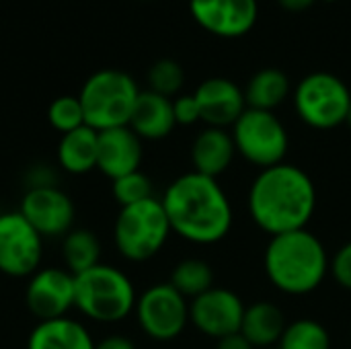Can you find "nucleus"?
Masks as SVG:
<instances>
[{"mask_svg":"<svg viewBox=\"0 0 351 349\" xmlns=\"http://www.w3.org/2000/svg\"><path fill=\"white\" fill-rule=\"evenodd\" d=\"M171 230L195 245L220 243L232 228V206L218 179L202 173L177 177L162 195Z\"/></svg>","mask_w":351,"mask_h":349,"instance_id":"obj_1","label":"nucleus"},{"mask_svg":"<svg viewBox=\"0 0 351 349\" xmlns=\"http://www.w3.org/2000/svg\"><path fill=\"white\" fill-rule=\"evenodd\" d=\"M315 210L317 187L296 165L282 163L263 169L251 183L249 214L269 237L306 228Z\"/></svg>","mask_w":351,"mask_h":349,"instance_id":"obj_2","label":"nucleus"},{"mask_svg":"<svg viewBox=\"0 0 351 349\" xmlns=\"http://www.w3.org/2000/svg\"><path fill=\"white\" fill-rule=\"evenodd\" d=\"M329 263L325 245L308 228L269 237L263 255L269 282L290 296L315 292L329 274Z\"/></svg>","mask_w":351,"mask_h":349,"instance_id":"obj_3","label":"nucleus"},{"mask_svg":"<svg viewBox=\"0 0 351 349\" xmlns=\"http://www.w3.org/2000/svg\"><path fill=\"white\" fill-rule=\"evenodd\" d=\"M140 88L136 80L121 70H99L86 78L78 95L84 123L97 132L130 125Z\"/></svg>","mask_w":351,"mask_h":349,"instance_id":"obj_4","label":"nucleus"},{"mask_svg":"<svg viewBox=\"0 0 351 349\" xmlns=\"http://www.w3.org/2000/svg\"><path fill=\"white\" fill-rule=\"evenodd\" d=\"M74 306L97 323L123 321L136 309V290L130 278L111 265H95L74 276Z\"/></svg>","mask_w":351,"mask_h":349,"instance_id":"obj_5","label":"nucleus"},{"mask_svg":"<svg viewBox=\"0 0 351 349\" xmlns=\"http://www.w3.org/2000/svg\"><path fill=\"white\" fill-rule=\"evenodd\" d=\"M171 232L162 202L156 197L121 208L113 226L117 251L128 261L138 263L152 259L165 247Z\"/></svg>","mask_w":351,"mask_h":349,"instance_id":"obj_6","label":"nucleus"},{"mask_svg":"<svg viewBox=\"0 0 351 349\" xmlns=\"http://www.w3.org/2000/svg\"><path fill=\"white\" fill-rule=\"evenodd\" d=\"M350 107L348 84L331 72H313L294 88V109L315 130H333L346 123Z\"/></svg>","mask_w":351,"mask_h":349,"instance_id":"obj_7","label":"nucleus"},{"mask_svg":"<svg viewBox=\"0 0 351 349\" xmlns=\"http://www.w3.org/2000/svg\"><path fill=\"white\" fill-rule=\"evenodd\" d=\"M237 152L253 167L269 169L286 163L290 138L286 125L274 111L249 109L232 125Z\"/></svg>","mask_w":351,"mask_h":349,"instance_id":"obj_8","label":"nucleus"},{"mask_svg":"<svg viewBox=\"0 0 351 349\" xmlns=\"http://www.w3.org/2000/svg\"><path fill=\"white\" fill-rule=\"evenodd\" d=\"M136 317L142 331L156 341L179 337L189 323V304L169 282L148 288L136 300Z\"/></svg>","mask_w":351,"mask_h":349,"instance_id":"obj_9","label":"nucleus"},{"mask_svg":"<svg viewBox=\"0 0 351 349\" xmlns=\"http://www.w3.org/2000/svg\"><path fill=\"white\" fill-rule=\"evenodd\" d=\"M43 237L21 212L0 214V272L12 278H29L39 269Z\"/></svg>","mask_w":351,"mask_h":349,"instance_id":"obj_10","label":"nucleus"},{"mask_svg":"<svg viewBox=\"0 0 351 349\" xmlns=\"http://www.w3.org/2000/svg\"><path fill=\"white\" fill-rule=\"evenodd\" d=\"M245 309L247 306L237 292L228 288H212L189 302V321L199 333L218 341L241 331Z\"/></svg>","mask_w":351,"mask_h":349,"instance_id":"obj_11","label":"nucleus"},{"mask_svg":"<svg viewBox=\"0 0 351 349\" xmlns=\"http://www.w3.org/2000/svg\"><path fill=\"white\" fill-rule=\"evenodd\" d=\"M189 10L195 23L222 39L247 35L259 16L257 0H189Z\"/></svg>","mask_w":351,"mask_h":349,"instance_id":"obj_12","label":"nucleus"},{"mask_svg":"<svg viewBox=\"0 0 351 349\" xmlns=\"http://www.w3.org/2000/svg\"><path fill=\"white\" fill-rule=\"evenodd\" d=\"M74 294L76 284L68 269L45 267L31 276L25 300L31 315H35L41 323L66 317V313L74 306Z\"/></svg>","mask_w":351,"mask_h":349,"instance_id":"obj_13","label":"nucleus"},{"mask_svg":"<svg viewBox=\"0 0 351 349\" xmlns=\"http://www.w3.org/2000/svg\"><path fill=\"white\" fill-rule=\"evenodd\" d=\"M19 212L43 239L66 237L72 230L74 204L58 185L27 189Z\"/></svg>","mask_w":351,"mask_h":349,"instance_id":"obj_14","label":"nucleus"},{"mask_svg":"<svg viewBox=\"0 0 351 349\" xmlns=\"http://www.w3.org/2000/svg\"><path fill=\"white\" fill-rule=\"evenodd\" d=\"M193 95L202 111V121H206L208 128H232L247 111L245 91L228 78H208Z\"/></svg>","mask_w":351,"mask_h":349,"instance_id":"obj_15","label":"nucleus"},{"mask_svg":"<svg viewBox=\"0 0 351 349\" xmlns=\"http://www.w3.org/2000/svg\"><path fill=\"white\" fill-rule=\"evenodd\" d=\"M140 163H142V138L130 125L99 132L97 169L105 177L113 181L128 173L140 171Z\"/></svg>","mask_w":351,"mask_h":349,"instance_id":"obj_16","label":"nucleus"},{"mask_svg":"<svg viewBox=\"0 0 351 349\" xmlns=\"http://www.w3.org/2000/svg\"><path fill=\"white\" fill-rule=\"evenodd\" d=\"M237 154L232 134L224 128H206L199 132L191 144V163L193 171L206 177L218 179L228 171Z\"/></svg>","mask_w":351,"mask_h":349,"instance_id":"obj_17","label":"nucleus"},{"mask_svg":"<svg viewBox=\"0 0 351 349\" xmlns=\"http://www.w3.org/2000/svg\"><path fill=\"white\" fill-rule=\"evenodd\" d=\"M175 125L173 99L152 91H140L130 117V128L142 140H162L175 130Z\"/></svg>","mask_w":351,"mask_h":349,"instance_id":"obj_18","label":"nucleus"},{"mask_svg":"<svg viewBox=\"0 0 351 349\" xmlns=\"http://www.w3.org/2000/svg\"><path fill=\"white\" fill-rule=\"evenodd\" d=\"M27 349H95L88 331L74 319L41 321L29 335Z\"/></svg>","mask_w":351,"mask_h":349,"instance_id":"obj_19","label":"nucleus"},{"mask_svg":"<svg viewBox=\"0 0 351 349\" xmlns=\"http://www.w3.org/2000/svg\"><path fill=\"white\" fill-rule=\"evenodd\" d=\"M97 148L99 132L82 125L60 138L58 144V165L72 175H84L97 169Z\"/></svg>","mask_w":351,"mask_h":349,"instance_id":"obj_20","label":"nucleus"},{"mask_svg":"<svg viewBox=\"0 0 351 349\" xmlns=\"http://www.w3.org/2000/svg\"><path fill=\"white\" fill-rule=\"evenodd\" d=\"M288 323L282 309L274 302H255L245 309L241 333L255 348H269L280 344Z\"/></svg>","mask_w":351,"mask_h":349,"instance_id":"obj_21","label":"nucleus"},{"mask_svg":"<svg viewBox=\"0 0 351 349\" xmlns=\"http://www.w3.org/2000/svg\"><path fill=\"white\" fill-rule=\"evenodd\" d=\"M290 95V78L280 68H263L251 76L245 86V101L249 109L274 111Z\"/></svg>","mask_w":351,"mask_h":349,"instance_id":"obj_22","label":"nucleus"},{"mask_svg":"<svg viewBox=\"0 0 351 349\" xmlns=\"http://www.w3.org/2000/svg\"><path fill=\"white\" fill-rule=\"evenodd\" d=\"M62 257L66 269L72 276L88 272L90 267L99 265L101 257V243L97 234L88 228H72L62 243Z\"/></svg>","mask_w":351,"mask_h":349,"instance_id":"obj_23","label":"nucleus"},{"mask_svg":"<svg viewBox=\"0 0 351 349\" xmlns=\"http://www.w3.org/2000/svg\"><path fill=\"white\" fill-rule=\"evenodd\" d=\"M169 284L183 296V298H197L204 292L214 288V272L208 261L204 259H183L175 265Z\"/></svg>","mask_w":351,"mask_h":349,"instance_id":"obj_24","label":"nucleus"},{"mask_svg":"<svg viewBox=\"0 0 351 349\" xmlns=\"http://www.w3.org/2000/svg\"><path fill=\"white\" fill-rule=\"evenodd\" d=\"M278 346L280 349H331V337L319 321L300 319L288 323Z\"/></svg>","mask_w":351,"mask_h":349,"instance_id":"obj_25","label":"nucleus"},{"mask_svg":"<svg viewBox=\"0 0 351 349\" xmlns=\"http://www.w3.org/2000/svg\"><path fill=\"white\" fill-rule=\"evenodd\" d=\"M148 84L152 93H158L162 97H175L183 84H185V72L181 68L179 62L171 60V58H162L156 60L150 70H148Z\"/></svg>","mask_w":351,"mask_h":349,"instance_id":"obj_26","label":"nucleus"},{"mask_svg":"<svg viewBox=\"0 0 351 349\" xmlns=\"http://www.w3.org/2000/svg\"><path fill=\"white\" fill-rule=\"evenodd\" d=\"M47 119H49L51 128L58 130L62 136L72 132V130H78V128L86 125L80 99L70 97V95H64V97H58V99L51 101V105L47 109Z\"/></svg>","mask_w":351,"mask_h":349,"instance_id":"obj_27","label":"nucleus"},{"mask_svg":"<svg viewBox=\"0 0 351 349\" xmlns=\"http://www.w3.org/2000/svg\"><path fill=\"white\" fill-rule=\"evenodd\" d=\"M113 195L121 208L132 206V204H140L144 200L154 197L152 195V181L142 171L128 173L119 179H113Z\"/></svg>","mask_w":351,"mask_h":349,"instance_id":"obj_28","label":"nucleus"},{"mask_svg":"<svg viewBox=\"0 0 351 349\" xmlns=\"http://www.w3.org/2000/svg\"><path fill=\"white\" fill-rule=\"evenodd\" d=\"M173 113L177 125H193L202 121V111L195 95H181L173 101Z\"/></svg>","mask_w":351,"mask_h":349,"instance_id":"obj_29","label":"nucleus"},{"mask_svg":"<svg viewBox=\"0 0 351 349\" xmlns=\"http://www.w3.org/2000/svg\"><path fill=\"white\" fill-rule=\"evenodd\" d=\"M329 272L341 288L351 290V241L339 247V251L329 263Z\"/></svg>","mask_w":351,"mask_h":349,"instance_id":"obj_30","label":"nucleus"},{"mask_svg":"<svg viewBox=\"0 0 351 349\" xmlns=\"http://www.w3.org/2000/svg\"><path fill=\"white\" fill-rule=\"evenodd\" d=\"M27 189H37V187H56V175L49 169V165H37L31 167V171L27 173Z\"/></svg>","mask_w":351,"mask_h":349,"instance_id":"obj_31","label":"nucleus"},{"mask_svg":"<svg viewBox=\"0 0 351 349\" xmlns=\"http://www.w3.org/2000/svg\"><path fill=\"white\" fill-rule=\"evenodd\" d=\"M216 349H255V346L239 331V333H232V335L218 339V348Z\"/></svg>","mask_w":351,"mask_h":349,"instance_id":"obj_32","label":"nucleus"},{"mask_svg":"<svg viewBox=\"0 0 351 349\" xmlns=\"http://www.w3.org/2000/svg\"><path fill=\"white\" fill-rule=\"evenodd\" d=\"M95 349H136V346L128 337L111 335V337H105L103 341L95 344Z\"/></svg>","mask_w":351,"mask_h":349,"instance_id":"obj_33","label":"nucleus"},{"mask_svg":"<svg viewBox=\"0 0 351 349\" xmlns=\"http://www.w3.org/2000/svg\"><path fill=\"white\" fill-rule=\"evenodd\" d=\"M282 8L290 10V12H302L306 8H311L317 0H278Z\"/></svg>","mask_w":351,"mask_h":349,"instance_id":"obj_34","label":"nucleus"},{"mask_svg":"<svg viewBox=\"0 0 351 349\" xmlns=\"http://www.w3.org/2000/svg\"><path fill=\"white\" fill-rule=\"evenodd\" d=\"M346 123L350 125L351 128V107H350V111H348V117H346Z\"/></svg>","mask_w":351,"mask_h":349,"instance_id":"obj_35","label":"nucleus"},{"mask_svg":"<svg viewBox=\"0 0 351 349\" xmlns=\"http://www.w3.org/2000/svg\"><path fill=\"white\" fill-rule=\"evenodd\" d=\"M325 2H335V0H325Z\"/></svg>","mask_w":351,"mask_h":349,"instance_id":"obj_36","label":"nucleus"}]
</instances>
